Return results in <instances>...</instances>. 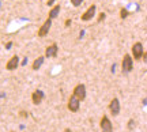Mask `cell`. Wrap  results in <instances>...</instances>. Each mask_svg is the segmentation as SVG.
<instances>
[{
	"label": "cell",
	"mask_w": 147,
	"mask_h": 132,
	"mask_svg": "<svg viewBox=\"0 0 147 132\" xmlns=\"http://www.w3.org/2000/svg\"><path fill=\"white\" fill-rule=\"evenodd\" d=\"M60 10H61V7H60L59 4L53 5L52 10L49 11V16H48V18H51L52 21H53V19H56V18L59 16V14H60Z\"/></svg>",
	"instance_id": "cell-12"
},
{
	"label": "cell",
	"mask_w": 147,
	"mask_h": 132,
	"mask_svg": "<svg viewBox=\"0 0 147 132\" xmlns=\"http://www.w3.org/2000/svg\"><path fill=\"white\" fill-rule=\"evenodd\" d=\"M11 132H15V131H11Z\"/></svg>",
	"instance_id": "cell-23"
},
{
	"label": "cell",
	"mask_w": 147,
	"mask_h": 132,
	"mask_svg": "<svg viewBox=\"0 0 147 132\" xmlns=\"http://www.w3.org/2000/svg\"><path fill=\"white\" fill-rule=\"evenodd\" d=\"M56 1H57V0H48V7H53V4H55V3H56Z\"/></svg>",
	"instance_id": "cell-17"
},
{
	"label": "cell",
	"mask_w": 147,
	"mask_h": 132,
	"mask_svg": "<svg viewBox=\"0 0 147 132\" xmlns=\"http://www.w3.org/2000/svg\"><path fill=\"white\" fill-rule=\"evenodd\" d=\"M95 10H97V7H95V4H91L87 8V10L83 12V15H82V21L83 22H89V21H91L93 18H94V15H95Z\"/></svg>",
	"instance_id": "cell-4"
},
{
	"label": "cell",
	"mask_w": 147,
	"mask_h": 132,
	"mask_svg": "<svg viewBox=\"0 0 147 132\" xmlns=\"http://www.w3.org/2000/svg\"><path fill=\"white\" fill-rule=\"evenodd\" d=\"M19 114H21L22 117H26V116H27V114H26V112H21V113H19Z\"/></svg>",
	"instance_id": "cell-21"
},
{
	"label": "cell",
	"mask_w": 147,
	"mask_h": 132,
	"mask_svg": "<svg viewBox=\"0 0 147 132\" xmlns=\"http://www.w3.org/2000/svg\"><path fill=\"white\" fill-rule=\"evenodd\" d=\"M143 61H144V63H146L147 64V52H144V53H143Z\"/></svg>",
	"instance_id": "cell-18"
},
{
	"label": "cell",
	"mask_w": 147,
	"mask_h": 132,
	"mask_svg": "<svg viewBox=\"0 0 147 132\" xmlns=\"http://www.w3.org/2000/svg\"><path fill=\"white\" fill-rule=\"evenodd\" d=\"M82 3H83V0H71V4H72L74 7H79Z\"/></svg>",
	"instance_id": "cell-15"
},
{
	"label": "cell",
	"mask_w": 147,
	"mask_h": 132,
	"mask_svg": "<svg viewBox=\"0 0 147 132\" xmlns=\"http://www.w3.org/2000/svg\"><path fill=\"white\" fill-rule=\"evenodd\" d=\"M42 100H44V93H42L41 90H36L32 94V101L34 105H40Z\"/></svg>",
	"instance_id": "cell-11"
},
{
	"label": "cell",
	"mask_w": 147,
	"mask_h": 132,
	"mask_svg": "<svg viewBox=\"0 0 147 132\" xmlns=\"http://www.w3.org/2000/svg\"><path fill=\"white\" fill-rule=\"evenodd\" d=\"M44 60H45V56H40V57H37L34 61H33V65L32 68L34 69V71H37V69L41 68V65L44 64Z\"/></svg>",
	"instance_id": "cell-13"
},
{
	"label": "cell",
	"mask_w": 147,
	"mask_h": 132,
	"mask_svg": "<svg viewBox=\"0 0 147 132\" xmlns=\"http://www.w3.org/2000/svg\"><path fill=\"white\" fill-rule=\"evenodd\" d=\"M74 95L76 97V98H79L80 101H83L84 98H86V86L84 85H78L75 89H74Z\"/></svg>",
	"instance_id": "cell-8"
},
{
	"label": "cell",
	"mask_w": 147,
	"mask_h": 132,
	"mask_svg": "<svg viewBox=\"0 0 147 132\" xmlns=\"http://www.w3.org/2000/svg\"><path fill=\"white\" fill-rule=\"evenodd\" d=\"M59 53V46L56 42H52L49 46L45 49V57L48 59H52V57H56Z\"/></svg>",
	"instance_id": "cell-5"
},
{
	"label": "cell",
	"mask_w": 147,
	"mask_h": 132,
	"mask_svg": "<svg viewBox=\"0 0 147 132\" xmlns=\"http://www.w3.org/2000/svg\"><path fill=\"white\" fill-rule=\"evenodd\" d=\"M132 69H134V59H132L131 55H124L123 57V61H121V71L123 74H129Z\"/></svg>",
	"instance_id": "cell-1"
},
{
	"label": "cell",
	"mask_w": 147,
	"mask_h": 132,
	"mask_svg": "<svg viewBox=\"0 0 147 132\" xmlns=\"http://www.w3.org/2000/svg\"><path fill=\"white\" fill-rule=\"evenodd\" d=\"M64 132H71V129H69V128H67V129H65Z\"/></svg>",
	"instance_id": "cell-22"
},
{
	"label": "cell",
	"mask_w": 147,
	"mask_h": 132,
	"mask_svg": "<svg viewBox=\"0 0 147 132\" xmlns=\"http://www.w3.org/2000/svg\"><path fill=\"white\" fill-rule=\"evenodd\" d=\"M144 49H143V44L142 42H135L132 45V57L135 60H142Z\"/></svg>",
	"instance_id": "cell-2"
},
{
	"label": "cell",
	"mask_w": 147,
	"mask_h": 132,
	"mask_svg": "<svg viewBox=\"0 0 147 132\" xmlns=\"http://www.w3.org/2000/svg\"><path fill=\"white\" fill-rule=\"evenodd\" d=\"M79 106H80V100L79 98H76L75 95L72 94V97L69 98V101H68V109H69V112H78L79 110Z\"/></svg>",
	"instance_id": "cell-9"
},
{
	"label": "cell",
	"mask_w": 147,
	"mask_h": 132,
	"mask_svg": "<svg viewBox=\"0 0 147 132\" xmlns=\"http://www.w3.org/2000/svg\"><path fill=\"white\" fill-rule=\"evenodd\" d=\"M105 12H101V14H100V15H98V22H102V21H104V19H105Z\"/></svg>",
	"instance_id": "cell-16"
},
{
	"label": "cell",
	"mask_w": 147,
	"mask_h": 132,
	"mask_svg": "<svg viewBox=\"0 0 147 132\" xmlns=\"http://www.w3.org/2000/svg\"><path fill=\"white\" fill-rule=\"evenodd\" d=\"M69 25H71V19H67V21H65V26L68 27Z\"/></svg>",
	"instance_id": "cell-20"
},
{
	"label": "cell",
	"mask_w": 147,
	"mask_h": 132,
	"mask_svg": "<svg viewBox=\"0 0 147 132\" xmlns=\"http://www.w3.org/2000/svg\"><path fill=\"white\" fill-rule=\"evenodd\" d=\"M134 124H135V123H134V120H131V121L128 123V128H129V129H132V127H134Z\"/></svg>",
	"instance_id": "cell-19"
},
{
	"label": "cell",
	"mask_w": 147,
	"mask_h": 132,
	"mask_svg": "<svg viewBox=\"0 0 147 132\" xmlns=\"http://www.w3.org/2000/svg\"><path fill=\"white\" fill-rule=\"evenodd\" d=\"M100 125L102 132H113V125H112V121L108 119V116H104L101 119Z\"/></svg>",
	"instance_id": "cell-7"
},
{
	"label": "cell",
	"mask_w": 147,
	"mask_h": 132,
	"mask_svg": "<svg viewBox=\"0 0 147 132\" xmlns=\"http://www.w3.org/2000/svg\"><path fill=\"white\" fill-rule=\"evenodd\" d=\"M51 27H52V19L51 18H48L47 21L44 22L40 27V30H38V37H47L49 30H51Z\"/></svg>",
	"instance_id": "cell-3"
},
{
	"label": "cell",
	"mask_w": 147,
	"mask_h": 132,
	"mask_svg": "<svg viewBox=\"0 0 147 132\" xmlns=\"http://www.w3.org/2000/svg\"><path fill=\"white\" fill-rule=\"evenodd\" d=\"M128 15H129V11L127 10V8H121V11H120V18L121 19H125Z\"/></svg>",
	"instance_id": "cell-14"
},
{
	"label": "cell",
	"mask_w": 147,
	"mask_h": 132,
	"mask_svg": "<svg viewBox=\"0 0 147 132\" xmlns=\"http://www.w3.org/2000/svg\"><path fill=\"white\" fill-rule=\"evenodd\" d=\"M109 110L112 113V116H119V113H120V101H119V98H113L110 101Z\"/></svg>",
	"instance_id": "cell-6"
},
{
	"label": "cell",
	"mask_w": 147,
	"mask_h": 132,
	"mask_svg": "<svg viewBox=\"0 0 147 132\" xmlns=\"http://www.w3.org/2000/svg\"><path fill=\"white\" fill-rule=\"evenodd\" d=\"M18 65H19V57L16 56V55H14L12 57L7 61V64H5V68L8 69V71H14V69L18 68Z\"/></svg>",
	"instance_id": "cell-10"
}]
</instances>
